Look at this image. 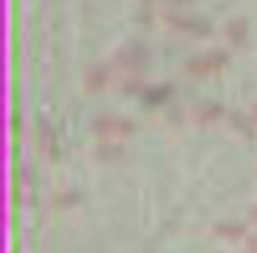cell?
Wrapping results in <instances>:
<instances>
[{"label": "cell", "instance_id": "cell-1", "mask_svg": "<svg viewBox=\"0 0 257 253\" xmlns=\"http://www.w3.org/2000/svg\"><path fill=\"white\" fill-rule=\"evenodd\" d=\"M160 17L167 26L178 29V31L194 33V35H205V33L210 31V22H208L207 19L188 13V11H183V10L163 8Z\"/></svg>", "mask_w": 257, "mask_h": 253}, {"label": "cell", "instance_id": "cell-2", "mask_svg": "<svg viewBox=\"0 0 257 253\" xmlns=\"http://www.w3.org/2000/svg\"><path fill=\"white\" fill-rule=\"evenodd\" d=\"M226 60H228L226 49H223V47H208V49L188 56L185 60V69L194 74L214 73L219 67H223L226 64Z\"/></svg>", "mask_w": 257, "mask_h": 253}, {"label": "cell", "instance_id": "cell-3", "mask_svg": "<svg viewBox=\"0 0 257 253\" xmlns=\"http://www.w3.org/2000/svg\"><path fill=\"white\" fill-rule=\"evenodd\" d=\"M91 127L101 136H118V134H127L133 129V120L121 112H100L92 118Z\"/></svg>", "mask_w": 257, "mask_h": 253}, {"label": "cell", "instance_id": "cell-4", "mask_svg": "<svg viewBox=\"0 0 257 253\" xmlns=\"http://www.w3.org/2000/svg\"><path fill=\"white\" fill-rule=\"evenodd\" d=\"M223 114V105L216 100H201L190 107V116L196 121H214Z\"/></svg>", "mask_w": 257, "mask_h": 253}, {"label": "cell", "instance_id": "cell-5", "mask_svg": "<svg viewBox=\"0 0 257 253\" xmlns=\"http://www.w3.org/2000/svg\"><path fill=\"white\" fill-rule=\"evenodd\" d=\"M109 74H110L109 65L98 62V64L89 65L87 69H85V73H83V83H85L87 89H100L109 80Z\"/></svg>", "mask_w": 257, "mask_h": 253}, {"label": "cell", "instance_id": "cell-6", "mask_svg": "<svg viewBox=\"0 0 257 253\" xmlns=\"http://www.w3.org/2000/svg\"><path fill=\"white\" fill-rule=\"evenodd\" d=\"M225 35L228 40L235 42V44L243 42L244 37H246V22H244V19H241V17L230 19L225 24Z\"/></svg>", "mask_w": 257, "mask_h": 253}, {"label": "cell", "instance_id": "cell-7", "mask_svg": "<svg viewBox=\"0 0 257 253\" xmlns=\"http://www.w3.org/2000/svg\"><path fill=\"white\" fill-rule=\"evenodd\" d=\"M212 231L217 235H226V237H235L246 231V224L241 221H219L212 226Z\"/></svg>", "mask_w": 257, "mask_h": 253}, {"label": "cell", "instance_id": "cell-8", "mask_svg": "<svg viewBox=\"0 0 257 253\" xmlns=\"http://www.w3.org/2000/svg\"><path fill=\"white\" fill-rule=\"evenodd\" d=\"M40 134H42V145L44 147H53V143H55V139H53V130H51V125L49 121L46 120H42L40 123Z\"/></svg>", "mask_w": 257, "mask_h": 253}, {"label": "cell", "instance_id": "cell-9", "mask_svg": "<svg viewBox=\"0 0 257 253\" xmlns=\"http://www.w3.org/2000/svg\"><path fill=\"white\" fill-rule=\"evenodd\" d=\"M119 148H121V147H118V143H109V141L100 143V145H98V152H100V154H103V156L114 154V152H118Z\"/></svg>", "mask_w": 257, "mask_h": 253}, {"label": "cell", "instance_id": "cell-10", "mask_svg": "<svg viewBox=\"0 0 257 253\" xmlns=\"http://www.w3.org/2000/svg\"><path fill=\"white\" fill-rule=\"evenodd\" d=\"M246 251L257 253V230L253 231V233L248 235V239H246Z\"/></svg>", "mask_w": 257, "mask_h": 253}, {"label": "cell", "instance_id": "cell-11", "mask_svg": "<svg viewBox=\"0 0 257 253\" xmlns=\"http://www.w3.org/2000/svg\"><path fill=\"white\" fill-rule=\"evenodd\" d=\"M248 217H252V219H255L257 221V202L250 208V210H248Z\"/></svg>", "mask_w": 257, "mask_h": 253}, {"label": "cell", "instance_id": "cell-12", "mask_svg": "<svg viewBox=\"0 0 257 253\" xmlns=\"http://www.w3.org/2000/svg\"><path fill=\"white\" fill-rule=\"evenodd\" d=\"M252 116H253V120L257 121V101L252 105Z\"/></svg>", "mask_w": 257, "mask_h": 253}, {"label": "cell", "instance_id": "cell-13", "mask_svg": "<svg viewBox=\"0 0 257 253\" xmlns=\"http://www.w3.org/2000/svg\"><path fill=\"white\" fill-rule=\"evenodd\" d=\"M244 253H252V251H244Z\"/></svg>", "mask_w": 257, "mask_h": 253}]
</instances>
